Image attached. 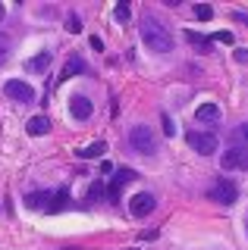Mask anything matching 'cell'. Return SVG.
<instances>
[{
  "instance_id": "obj_1",
  "label": "cell",
  "mask_w": 248,
  "mask_h": 250,
  "mask_svg": "<svg viewBox=\"0 0 248 250\" xmlns=\"http://www.w3.org/2000/svg\"><path fill=\"white\" fill-rule=\"evenodd\" d=\"M138 35H142L145 47L154 50V53H170V50H173V35H170V28L157 19V16H142V28H138Z\"/></svg>"
},
{
  "instance_id": "obj_2",
  "label": "cell",
  "mask_w": 248,
  "mask_h": 250,
  "mask_svg": "<svg viewBox=\"0 0 248 250\" xmlns=\"http://www.w3.org/2000/svg\"><path fill=\"white\" fill-rule=\"evenodd\" d=\"M129 144H132V150H138L142 156L157 153V135H154L148 125H135V128L129 131Z\"/></svg>"
},
{
  "instance_id": "obj_3",
  "label": "cell",
  "mask_w": 248,
  "mask_h": 250,
  "mask_svg": "<svg viewBox=\"0 0 248 250\" xmlns=\"http://www.w3.org/2000/svg\"><path fill=\"white\" fill-rule=\"evenodd\" d=\"M185 141H189V147L195 153H201V156L217 153V135H211V131H189Z\"/></svg>"
},
{
  "instance_id": "obj_4",
  "label": "cell",
  "mask_w": 248,
  "mask_h": 250,
  "mask_svg": "<svg viewBox=\"0 0 248 250\" xmlns=\"http://www.w3.org/2000/svg\"><path fill=\"white\" fill-rule=\"evenodd\" d=\"M211 200L223 203V207H232V203L239 200V188L229 182V178H217L214 188H211Z\"/></svg>"
},
{
  "instance_id": "obj_5",
  "label": "cell",
  "mask_w": 248,
  "mask_h": 250,
  "mask_svg": "<svg viewBox=\"0 0 248 250\" xmlns=\"http://www.w3.org/2000/svg\"><path fill=\"white\" fill-rule=\"evenodd\" d=\"M3 94H6V97H13V100H19V104H32V100H35V88L28 82H19V78L6 82L3 84Z\"/></svg>"
},
{
  "instance_id": "obj_6",
  "label": "cell",
  "mask_w": 248,
  "mask_h": 250,
  "mask_svg": "<svg viewBox=\"0 0 248 250\" xmlns=\"http://www.w3.org/2000/svg\"><path fill=\"white\" fill-rule=\"evenodd\" d=\"M154 207H157V200L151 197V194H135L132 200H129V213H132L135 219H142V216H151L154 213Z\"/></svg>"
},
{
  "instance_id": "obj_7",
  "label": "cell",
  "mask_w": 248,
  "mask_h": 250,
  "mask_svg": "<svg viewBox=\"0 0 248 250\" xmlns=\"http://www.w3.org/2000/svg\"><path fill=\"white\" fill-rule=\"evenodd\" d=\"M220 166L223 169H236V172H248V150H229L220 156Z\"/></svg>"
},
{
  "instance_id": "obj_8",
  "label": "cell",
  "mask_w": 248,
  "mask_h": 250,
  "mask_svg": "<svg viewBox=\"0 0 248 250\" xmlns=\"http://www.w3.org/2000/svg\"><path fill=\"white\" fill-rule=\"evenodd\" d=\"M69 113H73V119L85 122V119H91V113H95V104H91L85 94H75V97L69 100Z\"/></svg>"
},
{
  "instance_id": "obj_9",
  "label": "cell",
  "mask_w": 248,
  "mask_h": 250,
  "mask_svg": "<svg viewBox=\"0 0 248 250\" xmlns=\"http://www.w3.org/2000/svg\"><path fill=\"white\" fill-rule=\"evenodd\" d=\"M195 119L204 122V125H217L220 122V104H201L195 109Z\"/></svg>"
},
{
  "instance_id": "obj_10",
  "label": "cell",
  "mask_w": 248,
  "mask_h": 250,
  "mask_svg": "<svg viewBox=\"0 0 248 250\" xmlns=\"http://www.w3.org/2000/svg\"><path fill=\"white\" fill-rule=\"evenodd\" d=\"M48 128H50L48 116H32V119L25 122V131H28L32 138H41V135H48Z\"/></svg>"
},
{
  "instance_id": "obj_11",
  "label": "cell",
  "mask_w": 248,
  "mask_h": 250,
  "mask_svg": "<svg viewBox=\"0 0 248 250\" xmlns=\"http://www.w3.org/2000/svg\"><path fill=\"white\" fill-rule=\"evenodd\" d=\"M229 141H232V150H248V122L236 125L232 135H229Z\"/></svg>"
},
{
  "instance_id": "obj_12",
  "label": "cell",
  "mask_w": 248,
  "mask_h": 250,
  "mask_svg": "<svg viewBox=\"0 0 248 250\" xmlns=\"http://www.w3.org/2000/svg\"><path fill=\"white\" fill-rule=\"evenodd\" d=\"M104 150H107L104 141H95V144H85L79 150V156H82V160H98V156H104Z\"/></svg>"
},
{
  "instance_id": "obj_13",
  "label": "cell",
  "mask_w": 248,
  "mask_h": 250,
  "mask_svg": "<svg viewBox=\"0 0 248 250\" xmlns=\"http://www.w3.org/2000/svg\"><path fill=\"white\" fill-rule=\"evenodd\" d=\"M48 66H50V53H38V57H32L25 62L28 72H48Z\"/></svg>"
},
{
  "instance_id": "obj_14",
  "label": "cell",
  "mask_w": 248,
  "mask_h": 250,
  "mask_svg": "<svg viewBox=\"0 0 248 250\" xmlns=\"http://www.w3.org/2000/svg\"><path fill=\"white\" fill-rule=\"evenodd\" d=\"M69 203V188H57V191L50 194V209L57 213V209H63Z\"/></svg>"
},
{
  "instance_id": "obj_15",
  "label": "cell",
  "mask_w": 248,
  "mask_h": 250,
  "mask_svg": "<svg viewBox=\"0 0 248 250\" xmlns=\"http://www.w3.org/2000/svg\"><path fill=\"white\" fill-rule=\"evenodd\" d=\"M25 203H28L32 209H41L44 203H50V194H48V191H35V194H28V197H25Z\"/></svg>"
},
{
  "instance_id": "obj_16",
  "label": "cell",
  "mask_w": 248,
  "mask_h": 250,
  "mask_svg": "<svg viewBox=\"0 0 248 250\" xmlns=\"http://www.w3.org/2000/svg\"><path fill=\"white\" fill-rule=\"evenodd\" d=\"M79 72H85V60L82 57H73L63 66V78H69V75H79Z\"/></svg>"
},
{
  "instance_id": "obj_17",
  "label": "cell",
  "mask_w": 248,
  "mask_h": 250,
  "mask_svg": "<svg viewBox=\"0 0 248 250\" xmlns=\"http://www.w3.org/2000/svg\"><path fill=\"white\" fill-rule=\"evenodd\" d=\"M10 53H13V41L3 35V31H0V66H3V62L10 60Z\"/></svg>"
},
{
  "instance_id": "obj_18",
  "label": "cell",
  "mask_w": 248,
  "mask_h": 250,
  "mask_svg": "<svg viewBox=\"0 0 248 250\" xmlns=\"http://www.w3.org/2000/svg\"><path fill=\"white\" fill-rule=\"evenodd\" d=\"M135 178H138V175H135V172H132V169H116V175H113V182H116V185H120V188H123V185H129V182H135Z\"/></svg>"
},
{
  "instance_id": "obj_19",
  "label": "cell",
  "mask_w": 248,
  "mask_h": 250,
  "mask_svg": "<svg viewBox=\"0 0 248 250\" xmlns=\"http://www.w3.org/2000/svg\"><path fill=\"white\" fill-rule=\"evenodd\" d=\"M185 38H189V41L195 44V47H201V50H204V53H207V47H211V41H207V38H201L198 31H192V28L185 31Z\"/></svg>"
},
{
  "instance_id": "obj_20",
  "label": "cell",
  "mask_w": 248,
  "mask_h": 250,
  "mask_svg": "<svg viewBox=\"0 0 248 250\" xmlns=\"http://www.w3.org/2000/svg\"><path fill=\"white\" fill-rule=\"evenodd\" d=\"M129 16H132V13H129L126 3H116V10H113V19L116 22H129Z\"/></svg>"
},
{
  "instance_id": "obj_21",
  "label": "cell",
  "mask_w": 248,
  "mask_h": 250,
  "mask_svg": "<svg viewBox=\"0 0 248 250\" xmlns=\"http://www.w3.org/2000/svg\"><path fill=\"white\" fill-rule=\"evenodd\" d=\"M211 16H214V10H211V6H207V3H198V6H195V19L207 22V19H211Z\"/></svg>"
},
{
  "instance_id": "obj_22",
  "label": "cell",
  "mask_w": 248,
  "mask_h": 250,
  "mask_svg": "<svg viewBox=\"0 0 248 250\" xmlns=\"http://www.w3.org/2000/svg\"><path fill=\"white\" fill-rule=\"evenodd\" d=\"M100 197H104V182H95L88 188V200H100Z\"/></svg>"
},
{
  "instance_id": "obj_23",
  "label": "cell",
  "mask_w": 248,
  "mask_h": 250,
  "mask_svg": "<svg viewBox=\"0 0 248 250\" xmlns=\"http://www.w3.org/2000/svg\"><path fill=\"white\" fill-rule=\"evenodd\" d=\"M232 57H236V62L248 66V50H245V47H236V50H232Z\"/></svg>"
},
{
  "instance_id": "obj_24",
  "label": "cell",
  "mask_w": 248,
  "mask_h": 250,
  "mask_svg": "<svg viewBox=\"0 0 248 250\" xmlns=\"http://www.w3.org/2000/svg\"><path fill=\"white\" fill-rule=\"evenodd\" d=\"M164 135H167V138H173V135H176V125H173V119H170L167 113H164Z\"/></svg>"
},
{
  "instance_id": "obj_25",
  "label": "cell",
  "mask_w": 248,
  "mask_h": 250,
  "mask_svg": "<svg viewBox=\"0 0 248 250\" xmlns=\"http://www.w3.org/2000/svg\"><path fill=\"white\" fill-rule=\"evenodd\" d=\"M66 25H69V31H82V28H79V16H69Z\"/></svg>"
},
{
  "instance_id": "obj_26",
  "label": "cell",
  "mask_w": 248,
  "mask_h": 250,
  "mask_svg": "<svg viewBox=\"0 0 248 250\" xmlns=\"http://www.w3.org/2000/svg\"><path fill=\"white\" fill-rule=\"evenodd\" d=\"M217 41H220V44H232V35H229V31H220V35H217Z\"/></svg>"
},
{
  "instance_id": "obj_27",
  "label": "cell",
  "mask_w": 248,
  "mask_h": 250,
  "mask_svg": "<svg viewBox=\"0 0 248 250\" xmlns=\"http://www.w3.org/2000/svg\"><path fill=\"white\" fill-rule=\"evenodd\" d=\"M91 50H104V41H100V38H91Z\"/></svg>"
},
{
  "instance_id": "obj_28",
  "label": "cell",
  "mask_w": 248,
  "mask_h": 250,
  "mask_svg": "<svg viewBox=\"0 0 248 250\" xmlns=\"http://www.w3.org/2000/svg\"><path fill=\"white\" fill-rule=\"evenodd\" d=\"M154 238H157V231H154V229L151 231H142V241H154Z\"/></svg>"
},
{
  "instance_id": "obj_29",
  "label": "cell",
  "mask_w": 248,
  "mask_h": 250,
  "mask_svg": "<svg viewBox=\"0 0 248 250\" xmlns=\"http://www.w3.org/2000/svg\"><path fill=\"white\" fill-rule=\"evenodd\" d=\"M3 16H6V10H3V3H0V22H3Z\"/></svg>"
},
{
  "instance_id": "obj_30",
  "label": "cell",
  "mask_w": 248,
  "mask_h": 250,
  "mask_svg": "<svg viewBox=\"0 0 248 250\" xmlns=\"http://www.w3.org/2000/svg\"><path fill=\"white\" fill-rule=\"evenodd\" d=\"M129 250H135V247H129Z\"/></svg>"
},
{
  "instance_id": "obj_31",
  "label": "cell",
  "mask_w": 248,
  "mask_h": 250,
  "mask_svg": "<svg viewBox=\"0 0 248 250\" xmlns=\"http://www.w3.org/2000/svg\"><path fill=\"white\" fill-rule=\"evenodd\" d=\"M245 229H248V222H245Z\"/></svg>"
}]
</instances>
